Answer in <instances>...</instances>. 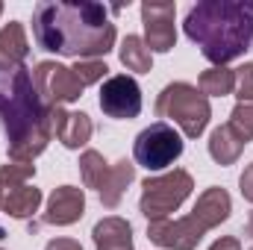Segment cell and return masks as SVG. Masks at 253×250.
I'll return each mask as SVG.
<instances>
[{"instance_id": "obj_1", "label": "cell", "mask_w": 253, "mask_h": 250, "mask_svg": "<svg viewBox=\"0 0 253 250\" xmlns=\"http://www.w3.org/2000/svg\"><path fill=\"white\" fill-rule=\"evenodd\" d=\"M33 36L42 50L71 59H100L115 47V24L100 3H39L33 12Z\"/></svg>"}, {"instance_id": "obj_2", "label": "cell", "mask_w": 253, "mask_h": 250, "mask_svg": "<svg viewBox=\"0 0 253 250\" xmlns=\"http://www.w3.org/2000/svg\"><path fill=\"white\" fill-rule=\"evenodd\" d=\"M0 124L12 162H33L53 138V109L39 97L27 65L0 71Z\"/></svg>"}, {"instance_id": "obj_3", "label": "cell", "mask_w": 253, "mask_h": 250, "mask_svg": "<svg viewBox=\"0 0 253 250\" xmlns=\"http://www.w3.org/2000/svg\"><path fill=\"white\" fill-rule=\"evenodd\" d=\"M183 30L215 68H227L253 44V0H200Z\"/></svg>"}, {"instance_id": "obj_4", "label": "cell", "mask_w": 253, "mask_h": 250, "mask_svg": "<svg viewBox=\"0 0 253 250\" xmlns=\"http://www.w3.org/2000/svg\"><path fill=\"white\" fill-rule=\"evenodd\" d=\"M156 115L174 121L183 129L186 138H197L209 126L212 106H209V97L197 85H191V83H171L156 97Z\"/></svg>"}, {"instance_id": "obj_5", "label": "cell", "mask_w": 253, "mask_h": 250, "mask_svg": "<svg viewBox=\"0 0 253 250\" xmlns=\"http://www.w3.org/2000/svg\"><path fill=\"white\" fill-rule=\"evenodd\" d=\"M191 188H194V180L183 168H174L162 177H147L141 183L138 209L147 221H165V218H171V212H177L186 203Z\"/></svg>"}, {"instance_id": "obj_6", "label": "cell", "mask_w": 253, "mask_h": 250, "mask_svg": "<svg viewBox=\"0 0 253 250\" xmlns=\"http://www.w3.org/2000/svg\"><path fill=\"white\" fill-rule=\"evenodd\" d=\"M183 156V138L168 121H156L135 135L132 159L147 171H162Z\"/></svg>"}, {"instance_id": "obj_7", "label": "cell", "mask_w": 253, "mask_h": 250, "mask_svg": "<svg viewBox=\"0 0 253 250\" xmlns=\"http://www.w3.org/2000/svg\"><path fill=\"white\" fill-rule=\"evenodd\" d=\"M33 83H36L39 97L50 109H56L62 103H74L83 97V83L74 77L71 68H65L59 62H39L33 71Z\"/></svg>"}, {"instance_id": "obj_8", "label": "cell", "mask_w": 253, "mask_h": 250, "mask_svg": "<svg viewBox=\"0 0 253 250\" xmlns=\"http://www.w3.org/2000/svg\"><path fill=\"white\" fill-rule=\"evenodd\" d=\"M100 109L115 121H132L141 112V88L132 77L115 74L100 85Z\"/></svg>"}, {"instance_id": "obj_9", "label": "cell", "mask_w": 253, "mask_h": 250, "mask_svg": "<svg viewBox=\"0 0 253 250\" xmlns=\"http://www.w3.org/2000/svg\"><path fill=\"white\" fill-rule=\"evenodd\" d=\"M177 6L174 3H141V24H144V44L150 53H168L177 44L174 27Z\"/></svg>"}, {"instance_id": "obj_10", "label": "cell", "mask_w": 253, "mask_h": 250, "mask_svg": "<svg viewBox=\"0 0 253 250\" xmlns=\"http://www.w3.org/2000/svg\"><path fill=\"white\" fill-rule=\"evenodd\" d=\"M203 236H206V230L194 215L177 218V221L165 218V221H150L147 224V239L168 250H194Z\"/></svg>"}, {"instance_id": "obj_11", "label": "cell", "mask_w": 253, "mask_h": 250, "mask_svg": "<svg viewBox=\"0 0 253 250\" xmlns=\"http://www.w3.org/2000/svg\"><path fill=\"white\" fill-rule=\"evenodd\" d=\"M85 212V194L77 186H59L53 188V194L47 197V212H44V224L53 227H71L83 218Z\"/></svg>"}, {"instance_id": "obj_12", "label": "cell", "mask_w": 253, "mask_h": 250, "mask_svg": "<svg viewBox=\"0 0 253 250\" xmlns=\"http://www.w3.org/2000/svg\"><path fill=\"white\" fill-rule=\"evenodd\" d=\"M53 132L62 141V147L80 150V147L88 144L94 126H91V118L85 112H65L62 106H56L53 109Z\"/></svg>"}, {"instance_id": "obj_13", "label": "cell", "mask_w": 253, "mask_h": 250, "mask_svg": "<svg viewBox=\"0 0 253 250\" xmlns=\"http://www.w3.org/2000/svg\"><path fill=\"white\" fill-rule=\"evenodd\" d=\"M230 212H233V200H230V194H227L224 188H218V186L206 188V191L197 197L194 209H191V215L203 224L206 233L215 230V227H221V224L230 218Z\"/></svg>"}, {"instance_id": "obj_14", "label": "cell", "mask_w": 253, "mask_h": 250, "mask_svg": "<svg viewBox=\"0 0 253 250\" xmlns=\"http://www.w3.org/2000/svg\"><path fill=\"white\" fill-rule=\"evenodd\" d=\"M91 239H94V248L97 250H135V245H132V227L126 224L124 218H118V215H109V218L97 221L94 230H91Z\"/></svg>"}, {"instance_id": "obj_15", "label": "cell", "mask_w": 253, "mask_h": 250, "mask_svg": "<svg viewBox=\"0 0 253 250\" xmlns=\"http://www.w3.org/2000/svg\"><path fill=\"white\" fill-rule=\"evenodd\" d=\"M30 56V44H27V33L21 21H9L0 30V71H12Z\"/></svg>"}, {"instance_id": "obj_16", "label": "cell", "mask_w": 253, "mask_h": 250, "mask_svg": "<svg viewBox=\"0 0 253 250\" xmlns=\"http://www.w3.org/2000/svg\"><path fill=\"white\" fill-rule=\"evenodd\" d=\"M135 180V165L129 162V159H121V162H115L112 168H109V177H106V183L100 186V203L106 206V209H115L118 203H121V197H124L126 186Z\"/></svg>"}, {"instance_id": "obj_17", "label": "cell", "mask_w": 253, "mask_h": 250, "mask_svg": "<svg viewBox=\"0 0 253 250\" xmlns=\"http://www.w3.org/2000/svg\"><path fill=\"white\" fill-rule=\"evenodd\" d=\"M42 206V188L36 186H18V188H6L3 191V203L0 209L12 218H30L36 215Z\"/></svg>"}, {"instance_id": "obj_18", "label": "cell", "mask_w": 253, "mask_h": 250, "mask_svg": "<svg viewBox=\"0 0 253 250\" xmlns=\"http://www.w3.org/2000/svg\"><path fill=\"white\" fill-rule=\"evenodd\" d=\"M242 150H245V141L233 132L230 124L218 126V129L209 135V156H212L218 165H233V162H239Z\"/></svg>"}, {"instance_id": "obj_19", "label": "cell", "mask_w": 253, "mask_h": 250, "mask_svg": "<svg viewBox=\"0 0 253 250\" xmlns=\"http://www.w3.org/2000/svg\"><path fill=\"white\" fill-rule=\"evenodd\" d=\"M118 56H121V65L126 71H135V74H150L153 71V53L147 50L144 39H138V36H126L121 42Z\"/></svg>"}, {"instance_id": "obj_20", "label": "cell", "mask_w": 253, "mask_h": 250, "mask_svg": "<svg viewBox=\"0 0 253 250\" xmlns=\"http://www.w3.org/2000/svg\"><path fill=\"white\" fill-rule=\"evenodd\" d=\"M109 162L103 159V153H97V150H85L83 156H80V177H83V183L85 188H97L106 183V177H109Z\"/></svg>"}, {"instance_id": "obj_21", "label": "cell", "mask_w": 253, "mask_h": 250, "mask_svg": "<svg viewBox=\"0 0 253 250\" xmlns=\"http://www.w3.org/2000/svg\"><path fill=\"white\" fill-rule=\"evenodd\" d=\"M200 91L206 97H224L236 91V71L230 68H209L200 74Z\"/></svg>"}, {"instance_id": "obj_22", "label": "cell", "mask_w": 253, "mask_h": 250, "mask_svg": "<svg viewBox=\"0 0 253 250\" xmlns=\"http://www.w3.org/2000/svg\"><path fill=\"white\" fill-rule=\"evenodd\" d=\"M227 124L233 126V132H236L245 144L253 141V97L236 103V109L230 112V121H227Z\"/></svg>"}, {"instance_id": "obj_23", "label": "cell", "mask_w": 253, "mask_h": 250, "mask_svg": "<svg viewBox=\"0 0 253 250\" xmlns=\"http://www.w3.org/2000/svg\"><path fill=\"white\" fill-rule=\"evenodd\" d=\"M36 177V165L33 162H6L0 168V188H18L27 186V180Z\"/></svg>"}, {"instance_id": "obj_24", "label": "cell", "mask_w": 253, "mask_h": 250, "mask_svg": "<svg viewBox=\"0 0 253 250\" xmlns=\"http://www.w3.org/2000/svg\"><path fill=\"white\" fill-rule=\"evenodd\" d=\"M71 71H74V77L83 83V88H85V85L100 83V80L109 74V68H106V62H103V59H80V62L74 65Z\"/></svg>"}, {"instance_id": "obj_25", "label": "cell", "mask_w": 253, "mask_h": 250, "mask_svg": "<svg viewBox=\"0 0 253 250\" xmlns=\"http://www.w3.org/2000/svg\"><path fill=\"white\" fill-rule=\"evenodd\" d=\"M236 97L251 100L253 97V62H245L236 71Z\"/></svg>"}, {"instance_id": "obj_26", "label": "cell", "mask_w": 253, "mask_h": 250, "mask_svg": "<svg viewBox=\"0 0 253 250\" xmlns=\"http://www.w3.org/2000/svg\"><path fill=\"white\" fill-rule=\"evenodd\" d=\"M239 188H242V197L253 203V162L242 171V177H239Z\"/></svg>"}, {"instance_id": "obj_27", "label": "cell", "mask_w": 253, "mask_h": 250, "mask_svg": "<svg viewBox=\"0 0 253 250\" xmlns=\"http://www.w3.org/2000/svg\"><path fill=\"white\" fill-rule=\"evenodd\" d=\"M44 250H83V245L74 239H53V242H47Z\"/></svg>"}, {"instance_id": "obj_28", "label": "cell", "mask_w": 253, "mask_h": 250, "mask_svg": "<svg viewBox=\"0 0 253 250\" xmlns=\"http://www.w3.org/2000/svg\"><path fill=\"white\" fill-rule=\"evenodd\" d=\"M209 250H242V245H239V239H233V236H221Z\"/></svg>"}, {"instance_id": "obj_29", "label": "cell", "mask_w": 253, "mask_h": 250, "mask_svg": "<svg viewBox=\"0 0 253 250\" xmlns=\"http://www.w3.org/2000/svg\"><path fill=\"white\" fill-rule=\"evenodd\" d=\"M245 236L253 239V212H251V218H248V224H245Z\"/></svg>"}, {"instance_id": "obj_30", "label": "cell", "mask_w": 253, "mask_h": 250, "mask_svg": "<svg viewBox=\"0 0 253 250\" xmlns=\"http://www.w3.org/2000/svg\"><path fill=\"white\" fill-rule=\"evenodd\" d=\"M0 203H3V188H0Z\"/></svg>"}, {"instance_id": "obj_31", "label": "cell", "mask_w": 253, "mask_h": 250, "mask_svg": "<svg viewBox=\"0 0 253 250\" xmlns=\"http://www.w3.org/2000/svg\"><path fill=\"white\" fill-rule=\"evenodd\" d=\"M0 15H3V3H0Z\"/></svg>"}, {"instance_id": "obj_32", "label": "cell", "mask_w": 253, "mask_h": 250, "mask_svg": "<svg viewBox=\"0 0 253 250\" xmlns=\"http://www.w3.org/2000/svg\"><path fill=\"white\" fill-rule=\"evenodd\" d=\"M0 250H3V248H0Z\"/></svg>"}, {"instance_id": "obj_33", "label": "cell", "mask_w": 253, "mask_h": 250, "mask_svg": "<svg viewBox=\"0 0 253 250\" xmlns=\"http://www.w3.org/2000/svg\"><path fill=\"white\" fill-rule=\"evenodd\" d=\"M251 250H253V248H251Z\"/></svg>"}]
</instances>
